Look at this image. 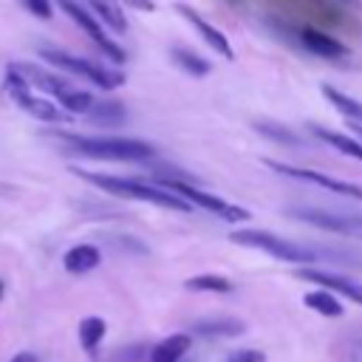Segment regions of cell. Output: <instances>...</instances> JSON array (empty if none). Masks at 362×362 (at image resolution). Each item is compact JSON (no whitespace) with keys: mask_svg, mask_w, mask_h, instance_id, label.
<instances>
[{"mask_svg":"<svg viewBox=\"0 0 362 362\" xmlns=\"http://www.w3.org/2000/svg\"><path fill=\"white\" fill-rule=\"evenodd\" d=\"M303 303H305L308 308H314L317 314H322V317H342V305H339V300H337L331 291H325V288L308 291V294L303 297Z\"/></svg>","mask_w":362,"mask_h":362,"instance_id":"ffe728a7","label":"cell"},{"mask_svg":"<svg viewBox=\"0 0 362 362\" xmlns=\"http://www.w3.org/2000/svg\"><path fill=\"white\" fill-rule=\"evenodd\" d=\"M40 57H42L48 65H54V68H59V71H68V74H74V76H79V79H88L90 85H96V88H102V90L119 88V85L124 82V74H119V71H113V68H102V65H96V62H90V59L74 57V54L59 51V48H40Z\"/></svg>","mask_w":362,"mask_h":362,"instance_id":"5b68a950","label":"cell"},{"mask_svg":"<svg viewBox=\"0 0 362 362\" xmlns=\"http://www.w3.org/2000/svg\"><path fill=\"white\" fill-rule=\"evenodd\" d=\"M3 85H6L8 96L17 102V107H23L31 119H40V122H48V124H59V122H71V119H74L65 107H59L57 102H51V99L42 96V93H37V90H34L23 76H17L11 68L6 71Z\"/></svg>","mask_w":362,"mask_h":362,"instance_id":"277c9868","label":"cell"},{"mask_svg":"<svg viewBox=\"0 0 362 362\" xmlns=\"http://www.w3.org/2000/svg\"><path fill=\"white\" fill-rule=\"evenodd\" d=\"M351 362H362V337L351 342Z\"/></svg>","mask_w":362,"mask_h":362,"instance_id":"83f0119b","label":"cell"},{"mask_svg":"<svg viewBox=\"0 0 362 362\" xmlns=\"http://www.w3.org/2000/svg\"><path fill=\"white\" fill-rule=\"evenodd\" d=\"M8 68L17 76H23L34 90H42L45 96H54L59 102V107H65L71 116L74 113H88L93 107V96L88 90H79L76 85H71L68 79L57 76L48 68H40V65H31V62H11Z\"/></svg>","mask_w":362,"mask_h":362,"instance_id":"7a4b0ae2","label":"cell"},{"mask_svg":"<svg viewBox=\"0 0 362 362\" xmlns=\"http://www.w3.org/2000/svg\"><path fill=\"white\" fill-rule=\"evenodd\" d=\"M274 173H283L288 178H297V181H308V184H317L322 189H331V192H339V195H348L354 201H362V187L356 184H348V181H339V178H331V175H322L317 170H303V167H291V164H280V161H266Z\"/></svg>","mask_w":362,"mask_h":362,"instance_id":"30bf717a","label":"cell"},{"mask_svg":"<svg viewBox=\"0 0 362 362\" xmlns=\"http://www.w3.org/2000/svg\"><path fill=\"white\" fill-rule=\"evenodd\" d=\"M266 354L263 351H255V348H240V351H232L226 362H263Z\"/></svg>","mask_w":362,"mask_h":362,"instance_id":"484cf974","label":"cell"},{"mask_svg":"<svg viewBox=\"0 0 362 362\" xmlns=\"http://www.w3.org/2000/svg\"><path fill=\"white\" fill-rule=\"evenodd\" d=\"M311 133H314L320 141H325V144L337 147L339 153H345V156H351V158L362 161V144H359L356 139L342 136V133H337V130H325V127H311Z\"/></svg>","mask_w":362,"mask_h":362,"instance_id":"d6986e66","label":"cell"},{"mask_svg":"<svg viewBox=\"0 0 362 362\" xmlns=\"http://www.w3.org/2000/svg\"><path fill=\"white\" fill-rule=\"evenodd\" d=\"M3 291H6V286H3V280H0V297H3Z\"/></svg>","mask_w":362,"mask_h":362,"instance_id":"4dcf8cb0","label":"cell"},{"mask_svg":"<svg viewBox=\"0 0 362 362\" xmlns=\"http://www.w3.org/2000/svg\"><path fill=\"white\" fill-rule=\"evenodd\" d=\"M62 141L88 158L105 161H150L156 150L139 139H116V136H62Z\"/></svg>","mask_w":362,"mask_h":362,"instance_id":"3957f363","label":"cell"},{"mask_svg":"<svg viewBox=\"0 0 362 362\" xmlns=\"http://www.w3.org/2000/svg\"><path fill=\"white\" fill-rule=\"evenodd\" d=\"M156 184L164 187V189H170V192H175L178 198H184V201L192 204V206H201V209H206V212H215V215L223 218V221L238 223V221H246V218H249V212H246L243 206L229 204V201H223V198H218V195H209V192L198 189V187L189 184V181H178V178H156Z\"/></svg>","mask_w":362,"mask_h":362,"instance_id":"52a82bcc","label":"cell"},{"mask_svg":"<svg viewBox=\"0 0 362 362\" xmlns=\"http://www.w3.org/2000/svg\"><path fill=\"white\" fill-rule=\"evenodd\" d=\"M124 3H130V6H136L141 11H153V0H124Z\"/></svg>","mask_w":362,"mask_h":362,"instance_id":"f546056e","label":"cell"},{"mask_svg":"<svg viewBox=\"0 0 362 362\" xmlns=\"http://www.w3.org/2000/svg\"><path fill=\"white\" fill-rule=\"evenodd\" d=\"M297 277L308 280V283H320L325 291H337V294L348 297L351 303L362 305V283H356L351 277H342V274H334V272H322V269H300Z\"/></svg>","mask_w":362,"mask_h":362,"instance_id":"8fae6325","label":"cell"},{"mask_svg":"<svg viewBox=\"0 0 362 362\" xmlns=\"http://www.w3.org/2000/svg\"><path fill=\"white\" fill-rule=\"evenodd\" d=\"M57 3H59V8H62V11H65V14H68V17H71V20H74V23H76V25H79V28L99 45V48H102L105 57H110L116 65L124 62V51L107 37V28H105V25H102V23H99V20H96L79 0H57Z\"/></svg>","mask_w":362,"mask_h":362,"instance_id":"9c48e42d","label":"cell"},{"mask_svg":"<svg viewBox=\"0 0 362 362\" xmlns=\"http://www.w3.org/2000/svg\"><path fill=\"white\" fill-rule=\"evenodd\" d=\"M85 8H90V14L110 31H124L127 28V20L122 14V8L113 3V0H82Z\"/></svg>","mask_w":362,"mask_h":362,"instance_id":"2e32d148","label":"cell"},{"mask_svg":"<svg viewBox=\"0 0 362 362\" xmlns=\"http://www.w3.org/2000/svg\"><path fill=\"white\" fill-rule=\"evenodd\" d=\"M178 14H181V17H184V20H187V23H189V25H192V28H195V31H198V34H201V37H204V40H206L223 59H235V51H232V45H229V40H226L215 25H209L195 8H189V6L181 3V6H178Z\"/></svg>","mask_w":362,"mask_h":362,"instance_id":"7c38bea8","label":"cell"},{"mask_svg":"<svg viewBox=\"0 0 362 362\" xmlns=\"http://www.w3.org/2000/svg\"><path fill=\"white\" fill-rule=\"evenodd\" d=\"M356 130H359V133H362V127H356Z\"/></svg>","mask_w":362,"mask_h":362,"instance_id":"1f68e13d","label":"cell"},{"mask_svg":"<svg viewBox=\"0 0 362 362\" xmlns=\"http://www.w3.org/2000/svg\"><path fill=\"white\" fill-rule=\"evenodd\" d=\"M79 178L102 187L105 192L122 195V198H136V201H147L164 209H178V212H189L192 204H187L184 198H178L175 192L158 187L156 181H141V178H119V175H105V173H88V170H74Z\"/></svg>","mask_w":362,"mask_h":362,"instance_id":"6da1fadb","label":"cell"},{"mask_svg":"<svg viewBox=\"0 0 362 362\" xmlns=\"http://www.w3.org/2000/svg\"><path fill=\"white\" fill-rule=\"evenodd\" d=\"M288 215L303 221V223H308V226L362 240V212H337V209H320V206H291Z\"/></svg>","mask_w":362,"mask_h":362,"instance_id":"ba28073f","label":"cell"},{"mask_svg":"<svg viewBox=\"0 0 362 362\" xmlns=\"http://www.w3.org/2000/svg\"><path fill=\"white\" fill-rule=\"evenodd\" d=\"M322 93H325V99H328L331 105H337L339 113H345L356 127H362V102H356V99L339 93L337 88H328V85H322Z\"/></svg>","mask_w":362,"mask_h":362,"instance_id":"44dd1931","label":"cell"},{"mask_svg":"<svg viewBox=\"0 0 362 362\" xmlns=\"http://www.w3.org/2000/svg\"><path fill=\"white\" fill-rule=\"evenodd\" d=\"M187 351H189V337L187 334H173L150 351V362H178Z\"/></svg>","mask_w":362,"mask_h":362,"instance_id":"e0dca14e","label":"cell"},{"mask_svg":"<svg viewBox=\"0 0 362 362\" xmlns=\"http://www.w3.org/2000/svg\"><path fill=\"white\" fill-rule=\"evenodd\" d=\"M99 260H102V255H99L96 246H90V243H79V246H74V249L65 252L62 266H65V272H71V274H85V272L96 269Z\"/></svg>","mask_w":362,"mask_h":362,"instance_id":"5bb4252c","label":"cell"},{"mask_svg":"<svg viewBox=\"0 0 362 362\" xmlns=\"http://www.w3.org/2000/svg\"><path fill=\"white\" fill-rule=\"evenodd\" d=\"M105 320L102 317H85L82 322H79V342H82V348L85 351H96V345L102 342V337H105Z\"/></svg>","mask_w":362,"mask_h":362,"instance_id":"7402d4cb","label":"cell"},{"mask_svg":"<svg viewBox=\"0 0 362 362\" xmlns=\"http://www.w3.org/2000/svg\"><path fill=\"white\" fill-rule=\"evenodd\" d=\"M189 291H218V294H226L232 291V283L221 274H198V277H189L184 283Z\"/></svg>","mask_w":362,"mask_h":362,"instance_id":"603a6c76","label":"cell"},{"mask_svg":"<svg viewBox=\"0 0 362 362\" xmlns=\"http://www.w3.org/2000/svg\"><path fill=\"white\" fill-rule=\"evenodd\" d=\"M232 243H240V246H249V249H260L277 260H286V263H311L317 260V252L308 249V246H300V243H291L286 238H277L272 232H260V229H238L229 235Z\"/></svg>","mask_w":362,"mask_h":362,"instance_id":"8992f818","label":"cell"},{"mask_svg":"<svg viewBox=\"0 0 362 362\" xmlns=\"http://www.w3.org/2000/svg\"><path fill=\"white\" fill-rule=\"evenodd\" d=\"M11 362H37V356L31 351H20L17 356H11Z\"/></svg>","mask_w":362,"mask_h":362,"instance_id":"f1b7e54d","label":"cell"},{"mask_svg":"<svg viewBox=\"0 0 362 362\" xmlns=\"http://www.w3.org/2000/svg\"><path fill=\"white\" fill-rule=\"evenodd\" d=\"M297 37H300V42L311 54H320V57H328V59H337V57H345L348 54V48L342 42H337L334 37H328V34H322L317 28H300Z\"/></svg>","mask_w":362,"mask_h":362,"instance_id":"4fadbf2b","label":"cell"},{"mask_svg":"<svg viewBox=\"0 0 362 362\" xmlns=\"http://www.w3.org/2000/svg\"><path fill=\"white\" fill-rule=\"evenodd\" d=\"M25 6L37 14V17H42V20H51V0H25Z\"/></svg>","mask_w":362,"mask_h":362,"instance_id":"4316f807","label":"cell"},{"mask_svg":"<svg viewBox=\"0 0 362 362\" xmlns=\"http://www.w3.org/2000/svg\"><path fill=\"white\" fill-rule=\"evenodd\" d=\"M192 328L201 337H238L243 331V322L232 317H209V320H198Z\"/></svg>","mask_w":362,"mask_h":362,"instance_id":"ac0fdd59","label":"cell"},{"mask_svg":"<svg viewBox=\"0 0 362 362\" xmlns=\"http://www.w3.org/2000/svg\"><path fill=\"white\" fill-rule=\"evenodd\" d=\"M255 127L263 133V136H269L272 141H277V144H288V147H303V139L297 136V133H291L288 127H280V124H274V122H255Z\"/></svg>","mask_w":362,"mask_h":362,"instance_id":"d4e9b609","label":"cell"},{"mask_svg":"<svg viewBox=\"0 0 362 362\" xmlns=\"http://www.w3.org/2000/svg\"><path fill=\"white\" fill-rule=\"evenodd\" d=\"M124 119H127L124 105L113 102V99L93 102V107L88 110V122L96 124V127H119V124H124Z\"/></svg>","mask_w":362,"mask_h":362,"instance_id":"9a60e30c","label":"cell"},{"mask_svg":"<svg viewBox=\"0 0 362 362\" xmlns=\"http://www.w3.org/2000/svg\"><path fill=\"white\" fill-rule=\"evenodd\" d=\"M173 59H175L187 74H192V76H206V74L212 71L206 59H201L198 54H192V51H187V48H173Z\"/></svg>","mask_w":362,"mask_h":362,"instance_id":"cb8c5ba5","label":"cell"}]
</instances>
